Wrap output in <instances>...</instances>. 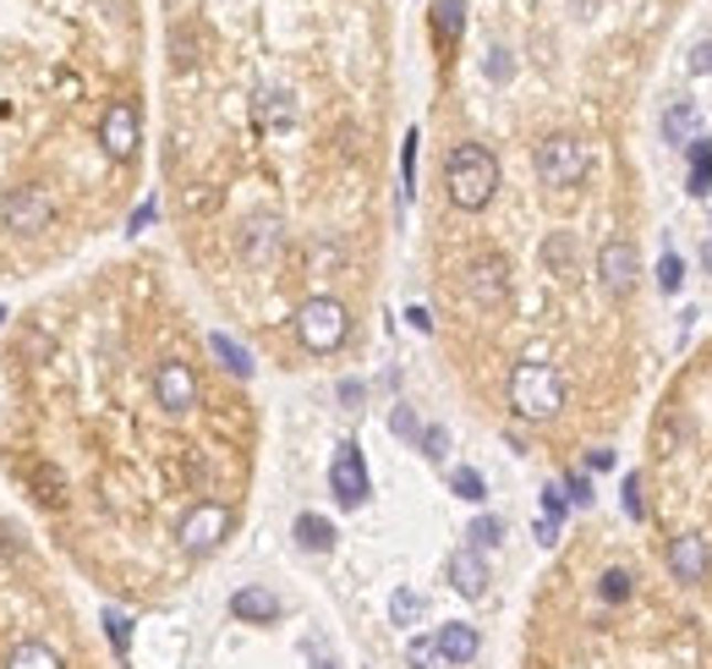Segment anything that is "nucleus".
<instances>
[{
    "label": "nucleus",
    "mask_w": 712,
    "mask_h": 669,
    "mask_svg": "<svg viewBox=\"0 0 712 669\" xmlns=\"http://www.w3.org/2000/svg\"><path fill=\"white\" fill-rule=\"evenodd\" d=\"M444 192L466 214L488 209L493 192H499V160H493V149L488 144H455L444 155Z\"/></svg>",
    "instance_id": "1"
},
{
    "label": "nucleus",
    "mask_w": 712,
    "mask_h": 669,
    "mask_svg": "<svg viewBox=\"0 0 712 669\" xmlns=\"http://www.w3.org/2000/svg\"><path fill=\"white\" fill-rule=\"evenodd\" d=\"M510 406H516V417H527V423L560 417V412H565V379H560V368H554V362H538V357L516 362V368H510Z\"/></svg>",
    "instance_id": "2"
},
{
    "label": "nucleus",
    "mask_w": 712,
    "mask_h": 669,
    "mask_svg": "<svg viewBox=\"0 0 712 669\" xmlns=\"http://www.w3.org/2000/svg\"><path fill=\"white\" fill-rule=\"evenodd\" d=\"M296 340L312 351V357H323V351H340L346 346V334H351V314H346V302L340 297H307L301 308H296Z\"/></svg>",
    "instance_id": "3"
},
{
    "label": "nucleus",
    "mask_w": 712,
    "mask_h": 669,
    "mask_svg": "<svg viewBox=\"0 0 712 669\" xmlns=\"http://www.w3.org/2000/svg\"><path fill=\"white\" fill-rule=\"evenodd\" d=\"M532 166H538V181H543V187L570 192V187H581V181H586L592 155H586V144H581V138L554 132V138H543V144L532 149Z\"/></svg>",
    "instance_id": "4"
},
{
    "label": "nucleus",
    "mask_w": 712,
    "mask_h": 669,
    "mask_svg": "<svg viewBox=\"0 0 712 669\" xmlns=\"http://www.w3.org/2000/svg\"><path fill=\"white\" fill-rule=\"evenodd\" d=\"M231 527H236V510L225 500H198L181 521H176V543L192 554V560H203V554H214L225 538H231Z\"/></svg>",
    "instance_id": "5"
},
{
    "label": "nucleus",
    "mask_w": 712,
    "mask_h": 669,
    "mask_svg": "<svg viewBox=\"0 0 712 669\" xmlns=\"http://www.w3.org/2000/svg\"><path fill=\"white\" fill-rule=\"evenodd\" d=\"M636 280H641V253H636V242H630V236H608V242L597 247V286H603V297L625 302V297L636 291Z\"/></svg>",
    "instance_id": "6"
},
{
    "label": "nucleus",
    "mask_w": 712,
    "mask_h": 669,
    "mask_svg": "<svg viewBox=\"0 0 712 669\" xmlns=\"http://www.w3.org/2000/svg\"><path fill=\"white\" fill-rule=\"evenodd\" d=\"M329 495L346 505V510H357V505L373 495L368 461H362V445H357V439H340V450H334V461H329Z\"/></svg>",
    "instance_id": "7"
},
{
    "label": "nucleus",
    "mask_w": 712,
    "mask_h": 669,
    "mask_svg": "<svg viewBox=\"0 0 712 669\" xmlns=\"http://www.w3.org/2000/svg\"><path fill=\"white\" fill-rule=\"evenodd\" d=\"M466 297L477 308H488V314L510 302V264H504V253H477L466 264Z\"/></svg>",
    "instance_id": "8"
},
{
    "label": "nucleus",
    "mask_w": 712,
    "mask_h": 669,
    "mask_svg": "<svg viewBox=\"0 0 712 669\" xmlns=\"http://www.w3.org/2000/svg\"><path fill=\"white\" fill-rule=\"evenodd\" d=\"M99 144L110 160H132L142 144V116H138V99H110L105 105V121H99Z\"/></svg>",
    "instance_id": "9"
},
{
    "label": "nucleus",
    "mask_w": 712,
    "mask_h": 669,
    "mask_svg": "<svg viewBox=\"0 0 712 669\" xmlns=\"http://www.w3.org/2000/svg\"><path fill=\"white\" fill-rule=\"evenodd\" d=\"M663 560H669V576L686 582V587H708L712 582V543L702 532H674Z\"/></svg>",
    "instance_id": "10"
},
{
    "label": "nucleus",
    "mask_w": 712,
    "mask_h": 669,
    "mask_svg": "<svg viewBox=\"0 0 712 669\" xmlns=\"http://www.w3.org/2000/svg\"><path fill=\"white\" fill-rule=\"evenodd\" d=\"M153 401L164 406V412H192L198 406V373H192V362H181V357H164L159 368H153Z\"/></svg>",
    "instance_id": "11"
},
{
    "label": "nucleus",
    "mask_w": 712,
    "mask_h": 669,
    "mask_svg": "<svg viewBox=\"0 0 712 669\" xmlns=\"http://www.w3.org/2000/svg\"><path fill=\"white\" fill-rule=\"evenodd\" d=\"M0 220H6L11 231H44V225H50V192H44V187H17V192H6Z\"/></svg>",
    "instance_id": "12"
},
{
    "label": "nucleus",
    "mask_w": 712,
    "mask_h": 669,
    "mask_svg": "<svg viewBox=\"0 0 712 669\" xmlns=\"http://www.w3.org/2000/svg\"><path fill=\"white\" fill-rule=\"evenodd\" d=\"M488 582H493V576H488L482 549H471V543H466V549H455V554H449V587H455L460 598H482V593H488Z\"/></svg>",
    "instance_id": "13"
},
{
    "label": "nucleus",
    "mask_w": 712,
    "mask_h": 669,
    "mask_svg": "<svg viewBox=\"0 0 712 669\" xmlns=\"http://www.w3.org/2000/svg\"><path fill=\"white\" fill-rule=\"evenodd\" d=\"M280 609H285L280 593H269V587H258V582L231 593V615H236V620H247V626H275V620H280Z\"/></svg>",
    "instance_id": "14"
},
{
    "label": "nucleus",
    "mask_w": 712,
    "mask_h": 669,
    "mask_svg": "<svg viewBox=\"0 0 712 669\" xmlns=\"http://www.w3.org/2000/svg\"><path fill=\"white\" fill-rule=\"evenodd\" d=\"M636 598V571L630 565H603L597 571V604L603 609H625Z\"/></svg>",
    "instance_id": "15"
},
{
    "label": "nucleus",
    "mask_w": 712,
    "mask_h": 669,
    "mask_svg": "<svg viewBox=\"0 0 712 669\" xmlns=\"http://www.w3.org/2000/svg\"><path fill=\"white\" fill-rule=\"evenodd\" d=\"M477 648H482V637H477L466 620L438 626V654H444V665H471V659H477Z\"/></svg>",
    "instance_id": "16"
},
{
    "label": "nucleus",
    "mask_w": 712,
    "mask_h": 669,
    "mask_svg": "<svg viewBox=\"0 0 712 669\" xmlns=\"http://www.w3.org/2000/svg\"><path fill=\"white\" fill-rule=\"evenodd\" d=\"M697 127H702V116H697V105H691V99H674V105L663 110V144L691 149V144H697Z\"/></svg>",
    "instance_id": "17"
},
{
    "label": "nucleus",
    "mask_w": 712,
    "mask_h": 669,
    "mask_svg": "<svg viewBox=\"0 0 712 669\" xmlns=\"http://www.w3.org/2000/svg\"><path fill=\"white\" fill-rule=\"evenodd\" d=\"M280 220L275 214H258V220H247V231H242V253L253 258V264H264L275 247H280Z\"/></svg>",
    "instance_id": "18"
},
{
    "label": "nucleus",
    "mask_w": 712,
    "mask_h": 669,
    "mask_svg": "<svg viewBox=\"0 0 712 669\" xmlns=\"http://www.w3.org/2000/svg\"><path fill=\"white\" fill-rule=\"evenodd\" d=\"M253 121H258L264 132H280V127H290V121H296V99H290V94H280V88H264V94L253 99Z\"/></svg>",
    "instance_id": "19"
},
{
    "label": "nucleus",
    "mask_w": 712,
    "mask_h": 669,
    "mask_svg": "<svg viewBox=\"0 0 712 669\" xmlns=\"http://www.w3.org/2000/svg\"><path fill=\"white\" fill-rule=\"evenodd\" d=\"M433 39H438V50H449L460 33H466V0H433Z\"/></svg>",
    "instance_id": "20"
},
{
    "label": "nucleus",
    "mask_w": 712,
    "mask_h": 669,
    "mask_svg": "<svg viewBox=\"0 0 712 669\" xmlns=\"http://www.w3.org/2000/svg\"><path fill=\"white\" fill-rule=\"evenodd\" d=\"M209 351L220 357V368H225V373H236V379H253V351H247L242 340H231L225 330H214V334H209Z\"/></svg>",
    "instance_id": "21"
},
{
    "label": "nucleus",
    "mask_w": 712,
    "mask_h": 669,
    "mask_svg": "<svg viewBox=\"0 0 712 669\" xmlns=\"http://www.w3.org/2000/svg\"><path fill=\"white\" fill-rule=\"evenodd\" d=\"M290 532H296V543H301L307 554H329V549H334V527H329L323 516H312V510H301Z\"/></svg>",
    "instance_id": "22"
},
{
    "label": "nucleus",
    "mask_w": 712,
    "mask_h": 669,
    "mask_svg": "<svg viewBox=\"0 0 712 669\" xmlns=\"http://www.w3.org/2000/svg\"><path fill=\"white\" fill-rule=\"evenodd\" d=\"M28 478H33V500L39 505H50V510H55V505H66V478H61L50 461H33V467H28Z\"/></svg>",
    "instance_id": "23"
},
{
    "label": "nucleus",
    "mask_w": 712,
    "mask_h": 669,
    "mask_svg": "<svg viewBox=\"0 0 712 669\" xmlns=\"http://www.w3.org/2000/svg\"><path fill=\"white\" fill-rule=\"evenodd\" d=\"M6 669H66V665H61V654L50 643H17L6 654Z\"/></svg>",
    "instance_id": "24"
},
{
    "label": "nucleus",
    "mask_w": 712,
    "mask_h": 669,
    "mask_svg": "<svg viewBox=\"0 0 712 669\" xmlns=\"http://www.w3.org/2000/svg\"><path fill=\"white\" fill-rule=\"evenodd\" d=\"M543 264H549V275H560V280L575 275V236H570V231H554V236L543 242Z\"/></svg>",
    "instance_id": "25"
},
{
    "label": "nucleus",
    "mask_w": 712,
    "mask_h": 669,
    "mask_svg": "<svg viewBox=\"0 0 712 669\" xmlns=\"http://www.w3.org/2000/svg\"><path fill=\"white\" fill-rule=\"evenodd\" d=\"M691 198H708L712 192V138H697L691 144V176H686Z\"/></svg>",
    "instance_id": "26"
},
{
    "label": "nucleus",
    "mask_w": 712,
    "mask_h": 669,
    "mask_svg": "<svg viewBox=\"0 0 712 669\" xmlns=\"http://www.w3.org/2000/svg\"><path fill=\"white\" fill-rule=\"evenodd\" d=\"M449 489H455L466 505L488 500V484H482V472H477V467H455V472H449Z\"/></svg>",
    "instance_id": "27"
},
{
    "label": "nucleus",
    "mask_w": 712,
    "mask_h": 669,
    "mask_svg": "<svg viewBox=\"0 0 712 669\" xmlns=\"http://www.w3.org/2000/svg\"><path fill=\"white\" fill-rule=\"evenodd\" d=\"M406 665L412 669H444L438 637H412V643H406Z\"/></svg>",
    "instance_id": "28"
},
{
    "label": "nucleus",
    "mask_w": 712,
    "mask_h": 669,
    "mask_svg": "<svg viewBox=\"0 0 712 669\" xmlns=\"http://www.w3.org/2000/svg\"><path fill=\"white\" fill-rule=\"evenodd\" d=\"M390 620H395V626H417V620H423V598H417L412 587H401V593L390 598Z\"/></svg>",
    "instance_id": "29"
},
{
    "label": "nucleus",
    "mask_w": 712,
    "mask_h": 669,
    "mask_svg": "<svg viewBox=\"0 0 712 669\" xmlns=\"http://www.w3.org/2000/svg\"><path fill=\"white\" fill-rule=\"evenodd\" d=\"M686 286V258L680 253H663L658 258V291H680Z\"/></svg>",
    "instance_id": "30"
},
{
    "label": "nucleus",
    "mask_w": 712,
    "mask_h": 669,
    "mask_svg": "<svg viewBox=\"0 0 712 669\" xmlns=\"http://www.w3.org/2000/svg\"><path fill=\"white\" fill-rule=\"evenodd\" d=\"M466 538H471V549H493V543L504 538V521H499V516H477Z\"/></svg>",
    "instance_id": "31"
},
{
    "label": "nucleus",
    "mask_w": 712,
    "mask_h": 669,
    "mask_svg": "<svg viewBox=\"0 0 712 669\" xmlns=\"http://www.w3.org/2000/svg\"><path fill=\"white\" fill-rule=\"evenodd\" d=\"M105 631H110L116 654L127 659V648H132V615H121V609H105Z\"/></svg>",
    "instance_id": "32"
},
{
    "label": "nucleus",
    "mask_w": 712,
    "mask_h": 669,
    "mask_svg": "<svg viewBox=\"0 0 712 669\" xmlns=\"http://www.w3.org/2000/svg\"><path fill=\"white\" fill-rule=\"evenodd\" d=\"M625 516L630 521H647V500H641V472L625 478Z\"/></svg>",
    "instance_id": "33"
},
{
    "label": "nucleus",
    "mask_w": 712,
    "mask_h": 669,
    "mask_svg": "<svg viewBox=\"0 0 712 669\" xmlns=\"http://www.w3.org/2000/svg\"><path fill=\"white\" fill-rule=\"evenodd\" d=\"M482 72H488L493 83H510V72H516V61H510V50H488V61H482Z\"/></svg>",
    "instance_id": "34"
},
{
    "label": "nucleus",
    "mask_w": 712,
    "mask_h": 669,
    "mask_svg": "<svg viewBox=\"0 0 712 669\" xmlns=\"http://www.w3.org/2000/svg\"><path fill=\"white\" fill-rule=\"evenodd\" d=\"M390 428H395L401 439H423V428H417V412H412V406H395V417H390Z\"/></svg>",
    "instance_id": "35"
},
{
    "label": "nucleus",
    "mask_w": 712,
    "mask_h": 669,
    "mask_svg": "<svg viewBox=\"0 0 712 669\" xmlns=\"http://www.w3.org/2000/svg\"><path fill=\"white\" fill-rule=\"evenodd\" d=\"M423 456L427 461H444L449 456V434L444 428H423Z\"/></svg>",
    "instance_id": "36"
},
{
    "label": "nucleus",
    "mask_w": 712,
    "mask_h": 669,
    "mask_svg": "<svg viewBox=\"0 0 712 669\" xmlns=\"http://www.w3.org/2000/svg\"><path fill=\"white\" fill-rule=\"evenodd\" d=\"M565 510H570V500H565V489H560V484H554V489H543V516L565 521Z\"/></svg>",
    "instance_id": "37"
},
{
    "label": "nucleus",
    "mask_w": 712,
    "mask_h": 669,
    "mask_svg": "<svg viewBox=\"0 0 712 669\" xmlns=\"http://www.w3.org/2000/svg\"><path fill=\"white\" fill-rule=\"evenodd\" d=\"M401 176H406V187L417 181V132H406V149H401Z\"/></svg>",
    "instance_id": "38"
},
{
    "label": "nucleus",
    "mask_w": 712,
    "mask_h": 669,
    "mask_svg": "<svg viewBox=\"0 0 712 669\" xmlns=\"http://www.w3.org/2000/svg\"><path fill=\"white\" fill-rule=\"evenodd\" d=\"M565 500L570 505H592V484H586L581 472H570V478H565Z\"/></svg>",
    "instance_id": "39"
},
{
    "label": "nucleus",
    "mask_w": 712,
    "mask_h": 669,
    "mask_svg": "<svg viewBox=\"0 0 712 669\" xmlns=\"http://www.w3.org/2000/svg\"><path fill=\"white\" fill-rule=\"evenodd\" d=\"M691 72H697V77H712V39L691 50Z\"/></svg>",
    "instance_id": "40"
},
{
    "label": "nucleus",
    "mask_w": 712,
    "mask_h": 669,
    "mask_svg": "<svg viewBox=\"0 0 712 669\" xmlns=\"http://www.w3.org/2000/svg\"><path fill=\"white\" fill-rule=\"evenodd\" d=\"M538 543H543V549L560 543V521H554V516H538Z\"/></svg>",
    "instance_id": "41"
},
{
    "label": "nucleus",
    "mask_w": 712,
    "mask_h": 669,
    "mask_svg": "<svg viewBox=\"0 0 712 669\" xmlns=\"http://www.w3.org/2000/svg\"><path fill=\"white\" fill-rule=\"evenodd\" d=\"M586 467H592V472H608V467H614V450H603V445H597V450L586 456Z\"/></svg>",
    "instance_id": "42"
},
{
    "label": "nucleus",
    "mask_w": 712,
    "mask_h": 669,
    "mask_svg": "<svg viewBox=\"0 0 712 669\" xmlns=\"http://www.w3.org/2000/svg\"><path fill=\"white\" fill-rule=\"evenodd\" d=\"M340 401H346V406H357V401H362V384H357V379H346V384H340Z\"/></svg>",
    "instance_id": "43"
},
{
    "label": "nucleus",
    "mask_w": 712,
    "mask_h": 669,
    "mask_svg": "<svg viewBox=\"0 0 712 669\" xmlns=\"http://www.w3.org/2000/svg\"><path fill=\"white\" fill-rule=\"evenodd\" d=\"M148 220H153V198H148V203H138V209H132V231H142V225H148Z\"/></svg>",
    "instance_id": "44"
},
{
    "label": "nucleus",
    "mask_w": 712,
    "mask_h": 669,
    "mask_svg": "<svg viewBox=\"0 0 712 669\" xmlns=\"http://www.w3.org/2000/svg\"><path fill=\"white\" fill-rule=\"evenodd\" d=\"M702 264H708V269H712V242H708V247H702Z\"/></svg>",
    "instance_id": "45"
},
{
    "label": "nucleus",
    "mask_w": 712,
    "mask_h": 669,
    "mask_svg": "<svg viewBox=\"0 0 712 669\" xmlns=\"http://www.w3.org/2000/svg\"><path fill=\"white\" fill-rule=\"evenodd\" d=\"M0 325H6V308H0Z\"/></svg>",
    "instance_id": "46"
}]
</instances>
